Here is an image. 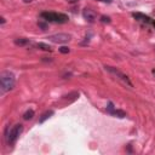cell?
I'll return each mask as SVG.
<instances>
[{"label":"cell","instance_id":"6da1fadb","mask_svg":"<svg viewBox=\"0 0 155 155\" xmlns=\"http://www.w3.org/2000/svg\"><path fill=\"white\" fill-rule=\"evenodd\" d=\"M15 82H16L15 75L11 71H8V70L2 71L1 75H0V90H1V94H4L7 91H11L15 87Z\"/></svg>","mask_w":155,"mask_h":155},{"label":"cell","instance_id":"7a4b0ae2","mask_svg":"<svg viewBox=\"0 0 155 155\" xmlns=\"http://www.w3.org/2000/svg\"><path fill=\"white\" fill-rule=\"evenodd\" d=\"M40 17L45 21V22H53V23H58V24H63L67 23L69 21V17L64 13H59V12H41Z\"/></svg>","mask_w":155,"mask_h":155},{"label":"cell","instance_id":"3957f363","mask_svg":"<svg viewBox=\"0 0 155 155\" xmlns=\"http://www.w3.org/2000/svg\"><path fill=\"white\" fill-rule=\"evenodd\" d=\"M22 131H23V125H21V124H16L15 126H12L8 131H7V133H6V142H7V144H13L17 139H18V137H19V134L22 133Z\"/></svg>","mask_w":155,"mask_h":155},{"label":"cell","instance_id":"277c9868","mask_svg":"<svg viewBox=\"0 0 155 155\" xmlns=\"http://www.w3.org/2000/svg\"><path fill=\"white\" fill-rule=\"evenodd\" d=\"M104 69H105L107 71H109L110 74L115 75L120 81H122V82H124L125 85H127L128 87H133V85H132V82L130 81L128 76H127V75H125L124 73H121L119 69H116V68H114V67H110V65H105V67H104Z\"/></svg>","mask_w":155,"mask_h":155},{"label":"cell","instance_id":"5b68a950","mask_svg":"<svg viewBox=\"0 0 155 155\" xmlns=\"http://www.w3.org/2000/svg\"><path fill=\"white\" fill-rule=\"evenodd\" d=\"M47 39H48V41L54 42V44H65L70 40V35L65 34V33H58V34L48 35Z\"/></svg>","mask_w":155,"mask_h":155},{"label":"cell","instance_id":"8992f818","mask_svg":"<svg viewBox=\"0 0 155 155\" xmlns=\"http://www.w3.org/2000/svg\"><path fill=\"white\" fill-rule=\"evenodd\" d=\"M132 16H133L137 21H139V22H142V23H145V24H149V25H151V27L155 28V19H153L151 17H149V16L142 13V12H133Z\"/></svg>","mask_w":155,"mask_h":155},{"label":"cell","instance_id":"52a82bcc","mask_svg":"<svg viewBox=\"0 0 155 155\" xmlns=\"http://www.w3.org/2000/svg\"><path fill=\"white\" fill-rule=\"evenodd\" d=\"M107 111L110 114V115H113V116H116V117H125L126 116V113L124 111V110H119V109H115V107L113 105V103L111 102H109L108 103V107H107Z\"/></svg>","mask_w":155,"mask_h":155},{"label":"cell","instance_id":"ba28073f","mask_svg":"<svg viewBox=\"0 0 155 155\" xmlns=\"http://www.w3.org/2000/svg\"><path fill=\"white\" fill-rule=\"evenodd\" d=\"M82 16H84V18H85L87 22H90V23H93V22L96 21V17H97L96 12H94L93 10H91V8H85V10L82 11Z\"/></svg>","mask_w":155,"mask_h":155},{"label":"cell","instance_id":"9c48e42d","mask_svg":"<svg viewBox=\"0 0 155 155\" xmlns=\"http://www.w3.org/2000/svg\"><path fill=\"white\" fill-rule=\"evenodd\" d=\"M30 41H29V39H27V38H17L16 40H15V44L17 45V46H25V45H28Z\"/></svg>","mask_w":155,"mask_h":155},{"label":"cell","instance_id":"30bf717a","mask_svg":"<svg viewBox=\"0 0 155 155\" xmlns=\"http://www.w3.org/2000/svg\"><path fill=\"white\" fill-rule=\"evenodd\" d=\"M52 115H53V110H47V111H45V113L41 115V117L39 119V122H40V124L45 122V121H46L48 117H51Z\"/></svg>","mask_w":155,"mask_h":155},{"label":"cell","instance_id":"8fae6325","mask_svg":"<svg viewBox=\"0 0 155 155\" xmlns=\"http://www.w3.org/2000/svg\"><path fill=\"white\" fill-rule=\"evenodd\" d=\"M36 47L40 48V50H44V51H48V52L52 51L51 46H50V45H46V44H44V42H39V44H36Z\"/></svg>","mask_w":155,"mask_h":155},{"label":"cell","instance_id":"7c38bea8","mask_svg":"<svg viewBox=\"0 0 155 155\" xmlns=\"http://www.w3.org/2000/svg\"><path fill=\"white\" fill-rule=\"evenodd\" d=\"M33 116H34V110H33V109H28V110L23 114V119H24V120H30V119H33Z\"/></svg>","mask_w":155,"mask_h":155},{"label":"cell","instance_id":"4fadbf2b","mask_svg":"<svg viewBox=\"0 0 155 155\" xmlns=\"http://www.w3.org/2000/svg\"><path fill=\"white\" fill-rule=\"evenodd\" d=\"M101 21H102L103 23H110V17H108V16H102V17H101Z\"/></svg>","mask_w":155,"mask_h":155},{"label":"cell","instance_id":"5bb4252c","mask_svg":"<svg viewBox=\"0 0 155 155\" xmlns=\"http://www.w3.org/2000/svg\"><path fill=\"white\" fill-rule=\"evenodd\" d=\"M59 52H62V53H68V52H69V47H67V46H62V47L59 48Z\"/></svg>","mask_w":155,"mask_h":155},{"label":"cell","instance_id":"9a60e30c","mask_svg":"<svg viewBox=\"0 0 155 155\" xmlns=\"http://www.w3.org/2000/svg\"><path fill=\"white\" fill-rule=\"evenodd\" d=\"M39 27H40V28H42V29H44V30H45V29H46V28H47V24H46V23H44V22H41V21H40V22H39Z\"/></svg>","mask_w":155,"mask_h":155},{"label":"cell","instance_id":"2e32d148","mask_svg":"<svg viewBox=\"0 0 155 155\" xmlns=\"http://www.w3.org/2000/svg\"><path fill=\"white\" fill-rule=\"evenodd\" d=\"M97 1H101V2H108V4H110L113 0H97Z\"/></svg>","mask_w":155,"mask_h":155},{"label":"cell","instance_id":"e0dca14e","mask_svg":"<svg viewBox=\"0 0 155 155\" xmlns=\"http://www.w3.org/2000/svg\"><path fill=\"white\" fill-rule=\"evenodd\" d=\"M68 2H70V4H75V2H78L79 0H67Z\"/></svg>","mask_w":155,"mask_h":155},{"label":"cell","instance_id":"ac0fdd59","mask_svg":"<svg viewBox=\"0 0 155 155\" xmlns=\"http://www.w3.org/2000/svg\"><path fill=\"white\" fill-rule=\"evenodd\" d=\"M5 23V18L4 17H1V24H4Z\"/></svg>","mask_w":155,"mask_h":155},{"label":"cell","instance_id":"d6986e66","mask_svg":"<svg viewBox=\"0 0 155 155\" xmlns=\"http://www.w3.org/2000/svg\"><path fill=\"white\" fill-rule=\"evenodd\" d=\"M24 2H30V1H33V0H23Z\"/></svg>","mask_w":155,"mask_h":155},{"label":"cell","instance_id":"ffe728a7","mask_svg":"<svg viewBox=\"0 0 155 155\" xmlns=\"http://www.w3.org/2000/svg\"><path fill=\"white\" fill-rule=\"evenodd\" d=\"M151 73H153V75L155 76V69H153V71H151Z\"/></svg>","mask_w":155,"mask_h":155}]
</instances>
